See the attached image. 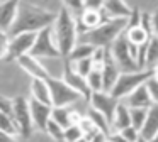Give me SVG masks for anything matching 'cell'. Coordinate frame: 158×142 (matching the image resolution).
<instances>
[{"mask_svg": "<svg viewBox=\"0 0 158 142\" xmlns=\"http://www.w3.org/2000/svg\"><path fill=\"white\" fill-rule=\"evenodd\" d=\"M56 17H58V12H51V10L43 9V7L29 2H21L15 22L10 27L9 34L10 36H17V34H24V32L38 34L39 30L51 27L55 24Z\"/></svg>", "mask_w": 158, "mask_h": 142, "instance_id": "1", "label": "cell"}, {"mask_svg": "<svg viewBox=\"0 0 158 142\" xmlns=\"http://www.w3.org/2000/svg\"><path fill=\"white\" fill-rule=\"evenodd\" d=\"M53 34L55 41L58 44V49L63 57H68L72 49L78 44V27H77V19L72 15V10L61 7L58 12L55 24H53Z\"/></svg>", "mask_w": 158, "mask_h": 142, "instance_id": "2", "label": "cell"}, {"mask_svg": "<svg viewBox=\"0 0 158 142\" xmlns=\"http://www.w3.org/2000/svg\"><path fill=\"white\" fill-rule=\"evenodd\" d=\"M129 19H109L97 29L83 32L78 36V42H87L94 47H110L114 41L126 30Z\"/></svg>", "mask_w": 158, "mask_h": 142, "instance_id": "3", "label": "cell"}, {"mask_svg": "<svg viewBox=\"0 0 158 142\" xmlns=\"http://www.w3.org/2000/svg\"><path fill=\"white\" fill-rule=\"evenodd\" d=\"M153 76H155L153 69H139V71H131V73H121L110 93H112V97H116L117 100L126 98L127 95L133 93L138 86L148 83Z\"/></svg>", "mask_w": 158, "mask_h": 142, "instance_id": "4", "label": "cell"}, {"mask_svg": "<svg viewBox=\"0 0 158 142\" xmlns=\"http://www.w3.org/2000/svg\"><path fill=\"white\" fill-rule=\"evenodd\" d=\"M46 81H48L49 91H51L53 107H70V105H73L75 101L82 100V95L73 90L63 78L49 76Z\"/></svg>", "mask_w": 158, "mask_h": 142, "instance_id": "5", "label": "cell"}, {"mask_svg": "<svg viewBox=\"0 0 158 142\" xmlns=\"http://www.w3.org/2000/svg\"><path fill=\"white\" fill-rule=\"evenodd\" d=\"M110 49V54H112L116 64L119 66L121 73H131V71H139V66H138V61L136 57L133 56L131 53V47H129V42H127V37L126 34H121L114 44L109 47Z\"/></svg>", "mask_w": 158, "mask_h": 142, "instance_id": "6", "label": "cell"}, {"mask_svg": "<svg viewBox=\"0 0 158 142\" xmlns=\"http://www.w3.org/2000/svg\"><path fill=\"white\" fill-rule=\"evenodd\" d=\"M34 57L38 59H43V57H63L61 53L58 49V44L55 41V34H53V26L51 27H46V29L39 30L36 34V39L34 44H32V49L31 53Z\"/></svg>", "mask_w": 158, "mask_h": 142, "instance_id": "7", "label": "cell"}, {"mask_svg": "<svg viewBox=\"0 0 158 142\" xmlns=\"http://www.w3.org/2000/svg\"><path fill=\"white\" fill-rule=\"evenodd\" d=\"M12 118H14L15 125L19 128V135L22 139H29L34 130V124H32L31 117V107H29V100L24 97H15L14 98V112H12Z\"/></svg>", "mask_w": 158, "mask_h": 142, "instance_id": "8", "label": "cell"}, {"mask_svg": "<svg viewBox=\"0 0 158 142\" xmlns=\"http://www.w3.org/2000/svg\"><path fill=\"white\" fill-rule=\"evenodd\" d=\"M36 34L32 32H24L17 34V36H10V42H9V51L5 56V63L9 61H17L19 57L26 56L31 53L32 44H34Z\"/></svg>", "mask_w": 158, "mask_h": 142, "instance_id": "9", "label": "cell"}, {"mask_svg": "<svg viewBox=\"0 0 158 142\" xmlns=\"http://www.w3.org/2000/svg\"><path fill=\"white\" fill-rule=\"evenodd\" d=\"M89 103L92 108H95L97 112H100V113L109 120V124H112L114 113H116L117 105H119L121 101L117 100L116 97H112V93H109V91H94L90 100H89Z\"/></svg>", "mask_w": 158, "mask_h": 142, "instance_id": "10", "label": "cell"}, {"mask_svg": "<svg viewBox=\"0 0 158 142\" xmlns=\"http://www.w3.org/2000/svg\"><path fill=\"white\" fill-rule=\"evenodd\" d=\"M63 80H65L75 91H78V93L82 95L83 100H87V101L90 100V97H92L94 91L90 90L89 83H87V78L77 73L75 68H73V64L70 63V61H66V59H65V68H63Z\"/></svg>", "mask_w": 158, "mask_h": 142, "instance_id": "11", "label": "cell"}, {"mask_svg": "<svg viewBox=\"0 0 158 142\" xmlns=\"http://www.w3.org/2000/svg\"><path fill=\"white\" fill-rule=\"evenodd\" d=\"M29 107H31V117H32V124L34 128L41 132H46L49 120H51V113H53V107L48 103H41V101L31 98L29 100Z\"/></svg>", "mask_w": 158, "mask_h": 142, "instance_id": "12", "label": "cell"}, {"mask_svg": "<svg viewBox=\"0 0 158 142\" xmlns=\"http://www.w3.org/2000/svg\"><path fill=\"white\" fill-rule=\"evenodd\" d=\"M106 15H104L102 9H83L80 12L78 19H77V27H78V34L89 32L92 29H97L100 24L106 22Z\"/></svg>", "mask_w": 158, "mask_h": 142, "instance_id": "13", "label": "cell"}, {"mask_svg": "<svg viewBox=\"0 0 158 142\" xmlns=\"http://www.w3.org/2000/svg\"><path fill=\"white\" fill-rule=\"evenodd\" d=\"M17 64L21 66V69L24 71L26 74H29L32 78H41V80H48L51 74L48 73V69H46L44 66L41 64V61L38 59V57H34L32 54H26V56L19 57L17 59Z\"/></svg>", "mask_w": 158, "mask_h": 142, "instance_id": "14", "label": "cell"}, {"mask_svg": "<svg viewBox=\"0 0 158 142\" xmlns=\"http://www.w3.org/2000/svg\"><path fill=\"white\" fill-rule=\"evenodd\" d=\"M22 0H2L0 2V30L9 32L14 26Z\"/></svg>", "mask_w": 158, "mask_h": 142, "instance_id": "15", "label": "cell"}, {"mask_svg": "<svg viewBox=\"0 0 158 142\" xmlns=\"http://www.w3.org/2000/svg\"><path fill=\"white\" fill-rule=\"evenodd\" d=\"M121 74V69L119 66L116 64V61H114L112 54H110V49L109 53H107V57L106 61H104L102 64V81H104V91H112L114 85H116L117 78H119Z\"/></svg>", "mask_w": 158, "mask_h": 142, "instance_id": "16", "label": "cell"}, {"mask_svg": "<svg viewBox=\"0 0 158 142\" xmlns=\"http://www.w3.org/2000/svg\"><path fill=\"white\" fill-rule=\"evenodd\" d=\"M102 12L106 19H129L133 9L124 0H106L102 7Z\"/></svg>", "mask_w": 158, "mask_h": 142, "instance_id": "17", "label": "cell"}, {"mask_svg": "<svg viewBox=\"0 0 158 142\" xmlns=\"http://www.w3.org/2000/svg\"><path fill=\"white\" fill-rule=\"evenodd\" d=\"M126 105L129 108H150L153 105V98L148 90V85H141L138 86L133 93H129L126 97Z\"/></svg>", "mask_w": 158, "mask_h": 142, "instance_id": "18", "label": "cell"}, {"mask_svg": "<svg viewBox=\"0 0 158 142\" xmlns=\"http://www.w3.org/2000/svg\"><path fill=\"white\" fill-rule=\"evenodd\" d=\"M29 90H31V98L41 101V103H48V105L53 107V103H51V91H49V86H48V81L46 80L32 78Z\"/></svg>", "mask_w": 158, "mask_h": 142, "instance_id": "19", "label": "cell"}, {"mask_svg": "<svg viewBox=\"0 0 158 142\" xmlns=\"http://www.w3.org/2000/svg\"><path fill=\"white\" fill-rule=\"evenodd\" d=\"M124 34H126V37H127V42L136 46V47H141V46H144V44H148L150 39L153 37L141 24H138V26H127L126 30H124Z\"/></svg>", "mask_w": 158, "mask_h": 142, "instance_id": "20", "label": "cell"}, {"mask_svg": "<svg viewBox=\"0 0 158 142\" xmlns=\"http://www.w3.org/2000/svg\"><path fill=\"white\" fill-rule=\"evenodd\" d=\"M156 134H158V103H153L148 108L146 122H144V127L141 128V137L150 142Z\"/></svg>", "mask_w": 158, "mask_h": 142, "instance_id": "21", "label": "cell"}, {"mask_svg": "<svg viewBox=\"0 0 158 142\" xmlns=\"http://www.w3.org/2000/svg\"><path fill=\"white\" fill-rule=\"evenodd\" d=\"M129 125H131V110L126 103L121 101V103L117 105L116 113H114V120H112V124H110V128H112L114 132H121L126 127H129Z\"/></svg>", "mask_w": 158, "mask_h": 142, "instance_id": "22", "label": "cell"}, {"mask_svg": "<svg viewBox=\"0 0 158 142\" xmlns=\"http://www.w3.org/2000/svg\"><path fill=\"white\" fill-rule=\"evenodd\" d=\"M94 51H95V47H94V46H90V44H87V42H78L72 49V53L68 54V57H65V59L70 61V63H77V61H80V59L92 57Z\"/></svg>", "mask_w": 158, "mask_h": 142, "instance_id": "23", "label": "cell"}, {"mask_svg": "<svg viewBox=\"0 0 158 142\" xmlns=\"http://www.w3.org/2000/svg\"><path fill=\"white\" fill-rule=\"evenodd\" d=\"M72 113H73V110H70L68 107H53L51 120H55L56 124L61 125L63 128H68L70 125H73Z\"/></svg>", "mask_w": 158, "mask_h": 142, "instance_id": "24", "label": "cell"}, {"mask_svg": "<svg viewBox=\"0 0 158 142\" xmlns=\"http://www.w3.org/2000/svg\"><path fill=\"white\" fill-rule=\"evenodd\" d=\"M158 63V36H153L146 51V69H153Z\"/></svg>", "mask_w": 158, "mask_h": 142, "instance_id": "25", "label": "cell"}, {"mask_svg": "<svg viewBox=\"0 0 158 142\" xmlns=\"http://www.w3.org/2000/svg\"><path fill=\"white\" fill-rule=\"evenodd\" d=\"M87 117H89L90 120H92L94 124H95L102 132H106V134H110V128H109V127H110V124H109V120H107V118L104 117V115L100 113V112H97L95 108L90 107V108H89V112H87Z\"/></svg>", "mask_w": 158, "mask_h": 142, "instance_id": "26", "label": "cell"}, {"mask_svg": "<svg viewBox=\"0 0 158 142\" xmlns=\"http://www.w3.org/2000/svg\"><path fill=\"white\" fill-rule=\"evenodd\" d=\"M129 110H131V125L141 132V128L144 127V122H146L148 108H129Z\"/></svg>", "mask_w": 158, "mask_h": 142, "instance_id": "27", "label": "cell"}, {"mask_svg": "<svg viewBox=\"0 0 158 142\" xmlns=\"http://www.w3.org/2000/svg\"><path fill=\"white\" fill-rule=\"evenodd\" d=\"M0 130L7 132V134H12V135H19V128L15 125L14 118L10 115L4 113V112H0Z\"/></svg>", "mask_w": 158, "mask_h": 142, "instance_id": "28", "label": "cell"}, {"mask_svg": "<svg viewBox=\"0 0 158 142\" xmlns=\"http://www.w3.org/2000/svg\"><path fill=\"white\" fill-rule=\"evenodd\" d=\"M87 83H89L92 91H104V81H102V69H94L92 73L87 76Z\"/></svg>", "mask_w": 158, "mask_h": 142, "instance_id": "29", "label": "cell"}, {"mask_svg": "<svg viewBox=\"0 0 158 142\" xmlns=\"http://www.w3.org/2000/svg\"><path fill=\"white\" fill-rule=\"evenodd\" d=\"M46 134L55 142H65V128L61 125H58L55 120H49L48 127H46Z\"/></svg>", "mask_w": 158, "mask_h": 142, "instance_id": "30", "label": "cell"}, {"mask_svg": "<svg viewBox=\"0 0 158 142\" xmlns=\"http://www.w3.org/2000/svg\"><path fill=\"white\" fill-rule=\"evenodd\" d=\"M73 68H75V71L78 74H82V76H89L90 73H92L94 69H95V64H94V59L92 57H87V59H80L77 61V63H72Z\"/></svg>", "mask_w": 158, "mask_h": 142, "instance_id": "31", "label": "cell"}, {"mask_svg": "<svg viewBox=\"0 0 158 142\" xmlns=\"http://www.w3.org/2000/svg\"><path fill=\"white\" fill-rule=\"evenodd\" d=\"M83 139V130L80 128V125H70L68 128H65V142H78Z\"/></svg>", "mask_w": 158, "mask_h": 142, "instance_id": "32", "label": "cell"}, {"mask_svg": "<svg viewBox=\"0 0 158 142\" xmlns=\"http://www.w3.org/2000/svg\"><path fill=\"white\" fill-rule=\"evenodd\" d=\"M9 42H10V34L5 30H0V61H5L9 51Z\"/></svg>", "mask_w": 158, "mask_h": 142, "instance_id": "33", "label": "cell"}, {"mask_svg": "<svg viewBox=\"0 0 158 142\" xmlns=\"http://www.w3.org/2000/svg\"><path fill=\"white\" fill-rule=\"evenodd\" d=\"M0 112H4V113L12 117V112H14V98L0 95Z\"/></svg>", "mask_w": 158, "mask_h": 142, "instance_id": "34", "label": "cell"}, {"mask_svg": "<svg viewBox=\"0 0 158 142\" xmlns=\"http://www.w3.org/2000/svg\"><path fill=\"white\" fill-rule=\"evenodd\" d=\"M121 134H123L129 142H138L141 137V132L138 130V128H134L133 125H129V127H126L124 130H121Z\"/></svg>", "mask_w": 158, "mask_h": 142, "instance_id": "35", "label": "cell"}, {"mask_svg": "<svg viewBox=\"0 0 158 142\" xmlns=\"http://www.w3.org/2000/svg\"><path fill=\"white\" fill-rule=\"evenodd\" d=\"M63 3L72 12H82L83 10V0H63Z\"/></svg>", "mask_w": 158, "mask_h": 142, "instance_id": "36", "label": "cell"}, {"mask_svg": "<svg viewBox=\"0 0 158 142\" xmlns=\"http://www.w3.org/2000/svg\"><path fill=\"white\" fill-rule=\"evenodd\" d=\"M148 90L151 93V98H153V103H158V80H155V76L148 81Z\"/></svg>", "mask_w": 158, "mask_h": 142, "instance_id": "37", "label": "cell"}, {"mask_svg": "<svg viewBox=\"0 0 158 142\" xmlns=\"http://www.w3.org/2000/svg\"><path fill=\"white\" fill-rule=\"evenodd\" d=\"M106 0H83V9H97L100 10L104 7Z\"/></svg>", "mask_w": 158, "mask_h": 142, "instance_id": "38", "label": "cell"}, {"mask_svg": "<svg viewBox=\"0 0 158 142\" xmlns=\"http://www.w3.org/2000/svg\"><path fill=\"white\" fill-rule=\"evenodd\" d=\"M87 140H89V142H109V134L99 130L97 134H94L90 139H87Z\"/></svg>", "mask_w": 158, "mask_h": 142, "instance_id": "39", "label": "cell"}, {"mask_svg": "<svg viewBox=\"0 0 158 142\" xmlns=\"http://www.w3.org/2000/svg\"><path fill=\"white\" fill-rule=\"evenodd\" d=\"M109 142H129L121 132H110L109 134Z\"/></svg>", "mask_w": 158, "mask_h": 142, "instance_id": "40", "label": "cell"}, {"mask_svg": "<svg viewBox=\"0 0 158 142\" xmlns=\"http://www.w3.org/2000/svg\"><path fill=\"white\" fill-rule=\"evenodd\" d=\"M0 142H17V140H15V135L0 130Z\"/></svg>", "mask_w": 158, "mask_h": 142, "instance_id": "41", "label": "cell"}, {"mask_svg": "<svg viewBox=\"0 0 158 142\" xmlns=\"http://www.w3.org/2000/svg\"><path fill=\"white\" fill-rule=\"evenodd\" d=\"M151 24H153V34L158 36V9L151 14Z\"/></svg>", "mask_w": 158, "mask_h": 142, "instance_id": "42", "label": "cell"}, {"mask_svg": "<svg viewBox=\"0 0 158 142\" xmlns=\"http://www.w3.org/2000/svg\"><path fill=\"white\" fill-rule=\"evenodd\" d=\"M153 71H155V80H158V63H156V66L153 68Z\"/></svg>", "mask_w": 158, "mask_h": 142, "instance_id": "43", "label": "cell"}, {"mask_svg": "<svg viewBox=\"0 0 158 142\" xmlns=\"http://www.w3.org/2000/svg\"><path fill=\"white\" fill-rule=\"evenodd\" d=\"M150 142H158V134H156V135H155V137H153V139H151V140H150Z\"/></svg>", "mask_w": 158, "mask_h": 142, "instance_id": "44", "label": "cell"}, {"mask_svg": "<svg viewBox=\"0 0 158 142\" xmlns=\"http://www.w3.org/2000/svg\"><path fill=\"white\" fill-rule=\"evenodd\" d=\"M138 142H148V140H146V139H143V137H139V140H138Z\"/></svg>", "mask_w": 158, "mask_h": 142, "instance_id": "45", "label": "cell"}, {"mask_svg": "<svg viewBox=\"0 0 158 142\" xmlns=\"http://www.w3.org/2000/svg\"><path fill=\"white\" fill-rule=\"evenodd\" d=\"M78 142H89V140H87V139H85V137H83V139H82V140H78Z\"/></svg>", "mask_w": 158, "mask_h": 142, "instance_id": "46", "label": "cell"}, {"mask_svg": "<svg viewBox=\"0 0 158 142\" xmlns=\"http://www.w3.org/2000/svg\"><path fill=\"white\" fill-rule=\"evenodd\" d=\"M0 2H2V0H0Z\"/></svg>", "mask_w": 158, "mask_h": 142, "instance_id": "47", "label": "cell"}]
</instances>
